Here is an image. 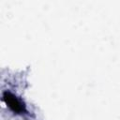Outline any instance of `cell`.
<instances>
[{"label": "cell", "mask_w": 120, "mask_h": 120, "mask_svg": "<svg viewBox=\"0 0 120 120\" xmlns=\"http://www.w3.org/2000/svg\"><path fill=\"white\" fill-rule=\"evenodd\" d=\"M4 98H5L6 102H7V104H8L13 111L18 112L23 111V105H22V103H21L14 96H12L11 94H9V93H5Z\"/></svg>", "instance_id": "obj_1"}]
</instances>
